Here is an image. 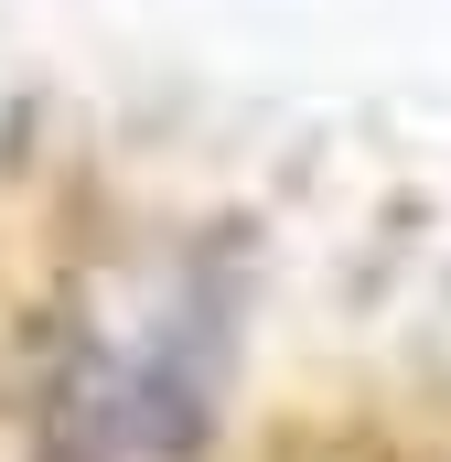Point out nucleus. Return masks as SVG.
<instances>
[{
	"mask_svg": "<svg viewBox=\"0 0 451 462\" xmlns=\"http://www.w3.org/2000/svg\"><path fill=\"white\" fill-rule=\"evenodd\" d=\"M226 291L194 258H140L108 280L54 376V462H183L216 420Z\"/></svg>",
	"mask_w": 451,
	"mask_h": 462,
	"instance_id": "1",
	"label": "nucleus"
}]
</instances>
